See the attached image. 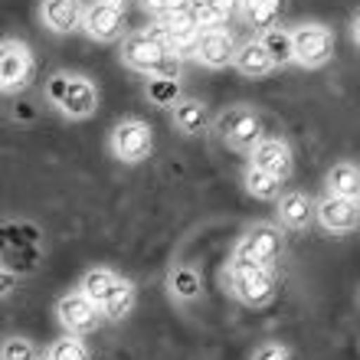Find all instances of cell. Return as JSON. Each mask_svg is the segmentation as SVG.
Returning a JSON list of instances; mask_svg holds the SVG:
<instances>
[{
  "label": "cell",
  "mask_w": 360,
  "mask_h": 360,
  "mask_svg": "<svg viewBox=\"0 0 360 360\" xmlns=\"http://www.w3.org/2000/svg\"><path fill=\"white\" fill-rule=\"evenodd\" d=\"M122 63L134 72L158 79H177L180 76V56L171 53V46L158 37V30H138L128 33L122 43Z\"/></svg>",
  "instance_id": "obj_1"
},
{
  "label": "cell",
  "mask_w": 360,
  "mask_h": 360,
  "mask_svg": "<svg viewBox=\"0 0 360 360\" xmlns=\"http://www.w3.org/2000/svg\"><path fill=\"white\" fill-rule=\"evenodd\" d=\"M46 95L59 112L66 118H76V122L98 112V86L79 72H56L46 82Z\"/></svg>",
  "instance_id": "obj_2"
},
{
  "label": "cell",
  "mask_w": 360,
  "mask_h": 360,
  "mask_svg": "<svg viewBox=\"0 0 360 360\" xmlns=\"http://www.w3.org/2000/svg\"><path fill=\"white\" fill-rule=\"evenodd\" d=\"M223 282L229 285L233 298H239L243 304H252V308L269 304L275 298V288H278L272 266H256V262H243V259L229 262Z\"/></svg>",
  "instance_id": "obj_3"
},
{
  "label": "cell",
  "mask_w": 360,
  "mask_h": 360,
  "mask_svg": "<svg viewBox=\"0 0 360 360\" xmlns=\"http://www.w3.org/2000/svg\"><path fill=\"white\" fill-rule=\"evenodd\" d=\"M217 131L219 138L229 144V148H236V151H252L259 141H262V122H259V115L246 105H233L226 112L217 118Z\"/></svg>",
  "instance_id": "obj_4"
},
{
  "label": "cell",
  "mask_w": 360,
  "mask_h": 360,
  "mask_svg": "<svg viewBox=\"0 0 360 360\" xmlns=\"http://www.w3.org/2000/svg\"><path fill=\"white\" fill-rule=\"evenodd\" d=\"M295 39V63L304 69H321L334 56V30L324 23H304L292 30Z\"/></svg>",
  "instance_id": "obj_5"
},
{
  "label": "cell",
  "mask_w": 360,
  "mask_h": 360,
  "mask_svg": "<svg viewBox=\"0 0 360 360\" xmlns=\"http://www.w3.org/2000/svg\"><path fill=\"white\" fill-rule=\"evenodd\" d=\"M108 148L122 164H141L154 148V134L151 128L138 118H124L112 128V138H108Z\"/></svg>",
  "instance_id": "obj_6"
},
{
  "label": "cell",
  "mask_w": 360,
  "mask_h": 360,
  "mask_svg": "<svg viewBox=\"0 0 360 360\" xmlns=\"http://www.w3.org/2000/svg\"><path fill=\"white\" fill-rule=\"evenodd\" d=\"M200 33H203V30H200V23H197L193 7L177 10V13H167V17H158V37H161L164 43L171 46V53H177L180 59L193 56Z\"/></svg>",
  "instance_id": "obj_7"
},
{
  "label": "cell",
  "mask_w": 360,
  "mask_h": 360,
  "mask_svg": "<svg viewBox=\"0 0 360 360\" xmlns=\"http://www.w3.org/2000/svg\"><path fill=\"white\" fill-rule=\"evenodd\" d=\"M282 256V233L269 223H256L252 229H246V236L239 239L233 259H243V262H256V266H272Z\"/></svg>",
  "instance_id": "obj_8"
},
{
  "label": "cell",
  "mask_w": 360,
  "mask_h": 360,
  "mask_svg": "<svg viewBox=\"0 0 360 360\" xmlns=\"http://www.w3.org/2000/svg\"><path fill=\"white\" fill-rule=\"evenodd\" d=\"M56 318H59V324L66 328V334H92L95 328L102 324L105 314H102V308L79 288V292H69L59 298Z\"/></svg>",
  "instance_id": "obj_9"
},
{
  "label": "cell",
  "mask_w": 360,
  "mask_h": 360,
  "mask_svg": "<svg viewBox=\"0 0 360 360\" xmlns=\"http://www.w3.org/2000/svg\"><path fill=\"white\" fill-rule=\"evenodd\" d=\"M30 79H33V53L27 49V43L4 39V46H0V89H4V95L27 89Z\"/></svg>",
  "instance_id": "obj_10"
},
{
  "label": "cell",
  "mask_w": 360,
  "mask_h": 360,
  "mask_svg": "<svg viewBox=\"0 0 360 360\" xmlns=\"http://www.w3.org/2000/svg\"><path fill=\"white\" fill-rule=\"evenodd\" d=\"M82 33L95 43H115L124 37V7L108 4V0H95L89 4L86 20H82Z\"/></svg>",
  "instance_id": "obj_11"
},
{
  "label": "cell",
  "mask_w": 360,
  "mask_h": 360,
  "mask_svg": "<svg viewBox=\"0 0 360 360\" xmlns=\"http://www.w3.org/2000/svg\"><path fill=\"white\" fill-rule=\"evenodd\" d=\"M236 53H239V46H236V39H233V33L217 27V30H203L200 33L193 59L207 69H223L229 63H236Z\"/></svg>",
  "instance_id": "obj_12"
},
{
  "label": "cell",
  "mask_w": 360,
  "mask_h": 360,
  "mask_svg": "<svg viewBox=\"0 0 360 360\" xmlns=\"http://www.w3.org/2000/svg\"><path fill=\"white\" fill-rule=\"evenodd\" d=\"M89 4L86 0H43L39 4V20L49 33H72L82 30Z\"/></svg>",
  "instance_id": "obj_13"
},
{
  "label": "cell",
  "mask_w": 360,
  "mask_h": 360,
  "mask_svg": "<svg viewBox=\"0 0 360 360\" xmlns=\"http://www.w3.org/2000/svg\"><path fill=\"white\" fill-rule=\"evenodd\" d=\"M318 223H321L328 233H351V229H357L360 226L357 200L328 193V197L318 203Z\"/></svg>",
  "instance_id": "obj_14"
},
{
  "label": "cell",
  "mask_w": 360,
  "mask_h": 360,
  "mask_svg": "<svg viewBox=\"0 0 360 360\" xmlns=\"http://www.w3.org/2000/svg\"><path fill=\"white\" fill-rule=\"evenodd\" d=\"M249 158H252V167H262V171L275 174L278 180H288L295 171L292 148H288L282 138H262V141L249 151Z\"/></svg>",
  "instance_id": "obj_15"
},
{
  "label": "cell",
  "mask_w": 360,
  "mask_h": 360,
  "mask_svg": "<svg viewBox=\"0 0 360 360\" xmlns=\"http://www.w3.org/2000/svg\"><path fill=\"white\" fill-rule=\"evenodd\" d=\"M311 217H318V207L311 203L308 193L292 190V193H282V197H278V219H282L288 229H304L311 223Z\"/></svg>",
  "instance_id": "obj_16"
},
{
  "label": "cell",
  "mask_w": 360,
  "mask_h": 360,
  "mask_svg": "<svg viewBox=\"0 0 360 360\" xmlns=\"http://www.w3.org/2000/svg\"><path fill=\"white\" fill-rule=\"evenodd\" d=\"M233 66H236L246 79H262V76H269V72L275 69V59H272V53L262 46V39H249V43L239 46L236 63H233Z\"/></svg>",
  "instance_id": "obj_17"
},
{
  "label": "cell",
  "mask_w": 360,
  "mask_h": 360,
  "mask_svg": "<svg viewBox=\"0 0 360 360\" xmlns=\"http://www.w3.org/2000/svg\"><path fill=\"white\" fill-rule=\"evenodd\" d=\"M171 122L180 134H203L210 128V115H207V105L197 102V98H180L177 105L171 108Z\"/></svg>",
  "instance_id": "obj_18"
},
{
  "label": "cell",
  "mask_w": 360,
  "mask_h": 360,
  "mask_svg": "<svg viewBox=\"0 0 360 360\" xmlns=\"http://www.w3.org/2000/svg\"><path fill=\"white\" fill-rule=\"evenodd\" d=\"M122 285V275H115L112 269H89L86 275H82V282H79V288L92 298L98 308H105L108 304V298L115 295V288Z\"/></svg>",
  "instance_id": "obj_19"
},
{
  "label": "cell",
  "mask_w": 360,
  "mask_h": 360,
  "mask_svg": "<svg viewBox=\"0 0 360 360\" xmlns=\"http://www.w3.org/2000/svg\"><path fill=\"white\" fill-rule=\"evenodd\" d=\"M328 193L360 200V167L357 164H351V161L334 164L331 171H328Z\"/></svg>",
  "instance_id": "obj_20"
},
{
  "label": "cell",
  "mask_w": 360,
  "mask_h": 360,
  "mask_svg": "<svg viewBox=\"0 0 360 360\" xmlns=\"http://www.w3.org/2000/svg\"><path fill=\"white\" fill-rule=\"evenodd\" d=\"M262 46L272 53V59H275V66H285V63H295V39H292V33L288 30H282V27H269V30H262Z\"/></svg>",
  "instance_id": "obj_21"
},
{
  "label": "cell",
  "mask_w": 360,
  "mask_h": 360,
  "mask_svg": "<svg viewBox=\"0 0 360 360\" xmlns=\"http://www.w3.org/2000/svg\"><path fill=\"white\" fill-rule=\"evenodd\" d=\"M246 190L256 200H278V193H282V180L275 177V174L262 171V167H252V164H249V171H246Z\"/></svg>",
  "instance_id": "obj_22"
},
{
  "label": "cell",
  "mask_w": 360,
  "mask_h": 360,
  "mask_svg": "<svg viewBox=\"0 0 360 360\" xmlns=\"http://www.w3.org/2000/svg\"><path fill=\"white\" fill-rule=\"evenodd\" d=\"M134 302H138L134 285L128 282V278H122V285L115 288V295L108 298V304L102 308V314L108 318V321H122V318H128V314L134 311Z\"/></svg>",
  "instance_id": "obj_23"
},
{
  "label": "cell",
  "mask_w": 360,
  "mask_h": 360,
  "mask_svg": "<svg viewBox=\"0 0 360 360\" xmlns=\"http://www.w3.org/2000/svg\"><path fill=\"white\" fill-rule=\"evenodd\" d=\"M167 285H171V295L177 298V302H193V298H200V275L193 272L190 266H177L171 272V278H167Z\"/></svg>",
  "instance_id": "obj_24"
},
{
  "label": "cell",
  "mask_w": 360,
  "mask_h": 360,
  "mask_svg": "<svg viewBox=\"0 0 360 360\" xmlns=\"http://www.w3.org/2000/svg\"><path fill=\"white\" fill-rule=\"evenodd\" d=\"M243 7H246L249 27L269 30V27H275V17H278L282 0H243Z\"/></svg>",
  "instance_id": "obj_25"
},
{
  "label": "cell",
  "mask_w": 360,
  "mask_h": 360,
  "mask_svg": "<svg viewBox=\"0 0 360 360\" xmlns=\"http://www.w3.org/2000/svg\"><path fill=\"white\" fill-rule=\"evenodd\" d=\"M46 360H92V354H89L86 344L79 341V334H66V338L49 344Z\"/></svg>",
  "instance_id": "obj_26"
},
{
  "label": "cell",
  "mask_w": 360,
  "mask_h": 360,
  "mask_svg": "<svg viewBox=\"0 0 360 360\" xmlns=\"http://www.w3.org/2000/svg\"><path fill=\"white\" fill-rule=\"evenodd\" d=\"M177 92H180V86H177V79H158V76H148V98H151L154 105H177L180 98H177Z\"/></svg>",
  "instance_id": "obj_27"
},
{
  "label": "cell",
  "mask_w": 360,
  "mask_h": 360,
  "mask_svg": "<svg viewBox=\"0 0 360 360\" xmlns=\"http://www.w3.org/2000/svg\"><path fill=\"white\" fill-rule=\"evenodd\" d=\"M4 360H37V344L30 341V338H7L4 341V351H0Z\"/></svg>",
  "instance_id": "obj_28"
},
{
  "label": "cell",
  "mask_w": 360,
  "mask_h": 360,
  "mask_svg": "<svg viewBox=\"0 0 360 360\" xmlns=\"http://www.w3.org/2000/svg\"><path fill=\"white\" fill-rule=\"evenodd\" d=\"M190 0H141L144 13H154V17H167V13H177V10H187Z\"/></svg>",
  "instance_id": "obj_29"
},
{
  "label": "cell",
  "mask_w": 360,
  "mask_h": 360,
  "mask_svg": "<svg viewBox=\"0 0 360 360\" xmlns=\"http://www.w3.org/2000/svg\"><path fill=\"white\" fill-rule=\"evenodd\" d=\"M249 360H292V351L285 347V344H278V341H262L252 351V357Z\"/></svg>",
  "instance_id": "obj_30"
},
{
  "label": "cell",
  "mask_w": 360,
  "mask_h": 360,
  "mask_svg": "<svg viewBox=\"0 0 360 360\" xmlns=\"http://www.w3.org/2000/svg\"><path fill=\"white\" fill-rule=\"evenodd\" d=\"M351 33H354V43H357V46H360V13H357V17H354V27H351Z\"/></svg>",
  "instance_id": "obj_31"
},
{
  "label": "cell",
  "mask_w": 360,
  "mask_h": 360,
  "mask_svg": "<svg viewBox=\"0 0 360 360\" xmlns=\"http://www.w3.org/2000/svg\"><path fill=\"white\" fill-rule=\"evenodd\" d=\"M4 295H10V269H4Z\"/></svg>",
  "instance_id": "obj_32"
},
{
  "label": "cell",
  "mask_w": 360,
  "mask_h": 360,
  "mask_svg": "<svg viewBox=\"0 0 360 360\" xmlns=\"http://www.w3.org/2000/svg\"><path fill=\"white\" fill-rule=\"evenodd\" d=\"M108 4H118V7H124V0H108Z\"/></svg>",
  "instance_id": "obj_33"
}]
</instances>
